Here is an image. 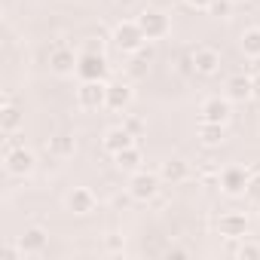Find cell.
I'll return each instance as SVG.
<instances>
[{"label": "cell", "mask_w": 260, "mask_h": 260, "mask_svg": "<svg viewBox=\"0 0 260 260\" xmlns=\"http://www.w3.org/2000/svg\"><path fill=\"white\" fill-rule=\"evenodd\" d=\"M110 40H113V46H116L122 55H132V52H138L141 46L150 43V40L144 37V31L138 28L135 19H119V22L113 25V31H110Z\"/></svg>", "instance_id": "1"}, {"label": "cell", "mask_w": 260, "mask_h": 260, "mask_svg": "<svg viewBox=\"0 0 260 260\" xmlns=\"http://www.w3.org/2000/svg\"><path fill=\"white\" fill-rule=\"evenodd\" d=\"M162 190V178L159 172H147V169H138L128 175V196L135 202H153Z\"/></svg>", "instance_id": "2"}, {"label": "cell", "mask_w": 260, "mask_h": 260, "mask_svg": "<svg viewBox=\"0 0 260 260\" xmlns=\"http://www.w3.org/2000/svg\"><path fill=\"white\" fill-rule=\"evenodd\" d=\"M135 22H138V28L144 31V37L153 43V40H166L169 34H172V19L162 13V10H156V7H147V10H141L138 16H135Z\"/></svg>", "instance_id": "3"}, {"label": "cell", "mask_w": 260, "mask_h": 260, "mask_svg": "<svg viewBox=\"0 0 260 260\" xmlns=\"http://www.w3.org/2000/svg\"><path fill=\"white\" fill-rule=\"evenodd\" d=\"M4 169H7L13 178H31L34 169H37V156H34V150H28L25 144L7 147V153H4Z\"/></svg>", "instance_id": "4"}, {"label": "cell", "mask_w": 260, "mask_h": 260, "mask_svg": "<svg viewBox=\"0 0 260 260\" xmlns=\"http://www.w3.org/2000/svg\"><path fill=\"white\" fill-rule=\"evenodd\" d=\"M77 104L83 110H101L107 104V80H80Z\"/></svg>", "instance_id": "5"}, {"label": "cell", "mask_w": 260, "mask_h": 260, "mask_svg": "<svg viewBox=\"0 0 260 260\" xmlns=\"http://www.w3.org/2000/svg\"><path fill=\"white\" fill-rule=\"evenodd\" d=\"M107 74H110V64H107L104 52H95V49L80 52V58H77V77L80 80H107Z\"/></svg>", "instance_id": "6"}, {"label": "cell", "mask_w": 260, "mask_h": 260, "mask_svg": "<svg viewBox=\"0 0 260 260\" xmlns=\"http://www.w3.org/2000/svg\"><path fill=\"white\" fill-rule=\"evenodd\" d=\"M248 178H251V172H248L245 166H226V169H220L217 187H220V193H223V196H230V199H239V196H245Z\"/></svg>", "instance_id": "7"}, {"label": "cell", "mask_w": 260, "mask_h": 260, "mask_svg": "<svg viewBox=\"0 0 260 260\" xmlns=\"http://www.w3.org/2000/svg\"><path fill=\"white\" fill-rule=\"evenodd\" d=\"M248 214L245 211H223L217 220H214V230L223 236V239H245L248 236Z\"/></svg>", "instance_id": "8"}, {"label": "cell", "mask_w": 260, "mask_h": 260, "mask_svg": "<svg viewBox=\"0 0 260 260\" xmlns=\"http://www.w3.org/2000/svg\"><path fill=\"white\" fill-rule=\"evenodd\" d=\"M64 208H68L71 214H77V217H86V214H92V211L98 208V196H95L89 187H74V190H68V196H64Z\"/></svg>", "instance_id": "9"}, {"label": "cell", "mask_w": 260, "mask_h": 260, "mask_svg": "<svg viewBox=\"0 0 260 260\" xmlns=\"http://www.w3.org/2000/svg\"><path fill=\"white\" fill-rule=\"evenodd\" d=\"M77 58H80V55H77L71 46L58 43V46L49 49V71H52L55 77H71V74H77Z\"/></svg>", "instance_id": "10"}, {"label": "cell", "mask_w": 260, "mask_h": 260, "mask_svg": "<svg viewBox=\"0 0 260 260\" xmlns=\"http://www.w3.org/2000/svg\"><path fill=\"white\" fill-rule=\"evenodd\" d=\"M190 68L199 77H214L220 71V52L214 46H196L193 55H190Z\"/></svg>", "instance_id": "11"}, {"label": "cell", "mask_w": 260, "mask_h": 260, "mask_svg": "<svg viewBox=\"0 0 260 260\" xmlns=\"http://www.w3.org/2000/svg\"><path fill=\"white\" fill-rule=\"evenodd\" d=\"M223 95L233 104H248V101H254V80L248 74H233L223 83Z\"/></svg>", "instance_id": "12"}, {"label": "cell", "mask_w": 260, "mask_h": 260, "mask_svg": "<svg viewBox=\"0 0 260 260\" xmlns=\"http://www.w3.org/2000/svg\"><path fill=\"white\" fill-rule=\"evenodd\" d=\"M159 178H162V184H169V187H178V184H184V181H190V162L184 159V156H169V159H162L159 162Z\"/></svg>", "instance_id": "13"}, {"label": "cell", "mask_w": 260, "mask_h": 260, "mask_svg": "<svg viewBox=\"0 0 260 260\" xmlns=\"http://www.w3.org/2000/svg\"><path fill=\"white\" fill-rule=\"evenodd\" d=\"M16 242H19V248H22V257H40V254L46 251V245H49V233L34 223V226H25V233H22Z\"/></svg>", "instance_id": "14"}, {"label": "cell", "mask_w": 260, "mask_h": 260, "mask_svg": "<svg viewBox=\"0 0 260 260\" xmlns=\"http://www.w3.org/2000/svg\"><path fill=\"white\" fill-rule=\"evenodd\" d=\"M132 101H135V92H132V86H128V83H122V80L107 83V104H104V110L125 113Z\"/></svg>", "instance_id": "15"}, {"label": "cell", "mask_w": 260, "mask_h": 260, "mask_svg": "<svg viewBox=\"0 0 260 260\" xmlns=\"http://www.w3.org/2000/svg\"><path fill=\"white\" fill-rule=\"evenodd\" d=\"M230 104H233V101H230L226 95H223V98H220V95H211V98H205V101L199 104V119H202V122H223V125H226V122H230Z\"/></svg>", "instance_id": "16"}, {"label": "cell", "mask_w": 260, "mask_h": 260, "mask_svg": "<svg viewBox=\"0 0 260 260\" xmlns=\"http://www.w3.org/2000/svg\"><path fill=\"white\" fill-rule=\"evenodd\" d=\"M135 144V135L128 132V128L119 122V125H113V128H107L104 132V138H101V147H104V153H119V150H125V147H132Z\"/></svg>", "instance_id": "17"}, {"label": "cell", "mask_w": 260, "mask_h": 260, "mask_svg": "<svg viewBox=\"0 0 260 260\" xmlns=\"http://www.w3.org/2000/svg\"><path fill=\"white\" fill-rule=\"evenodd\" d=\"M113 166H116L119 172H125V175H132V172L144 169V153H141V147L132 144V147H125V150L113 153Z\"/></svg>", "instance_id": "18"}, {"label": "cell", "mask_w": 260, "mask_h": 260, "mask_svg": "<svg viewBox=\"0 0 260 260\" xmlns=\"http://www.w3.org/2000/svg\"><path fill=\"white\" fill-rule=\"evenodd\" d=\"M22 110L13 104V98L10 95H4V107H0V132L4 135H13V132H19V125H22Z\"/></svg>", "instance_id": "19"}, {"label": "cell", "mask_w": 260, "mask_h": 260, "mask_svg": "<svg viewBox=\"0 0 260 260\" xmlns=\"http://www.w3.org/2000/svg\"><path fill=\"white\" fill-rule=\"evenodd\" d=\"M196 135H199L202 147H220V144L226 141V125H223V122H202V119H199Z\"/></svg>", "instance_id": "20"}, {"label": "cell", "mask_w": 260, "mask_h": 260, "mask_svg": "<svg viewBox=\"0 0 260 260\" xmlns=\"http://www.w3.org/2000/svg\"><path fill=\"white\" fill-rule=\"evenodd\" d=\"M46 150H49V156H55V159H68V156H74V153H77V141H74V135L58 132V135H52V138H49Z\"/></svg>", "instance_id": "21"}, {"label": "cell", "mask_w": 260, "mask_h": 260, "mask_svg": "<svg viewBox=\"0 0 260 260\" xmlns=\"http://www.w3.org/2000/svg\"><path fill=\"white\" fill-rule=\"evenodd\" d=\"M239 49L245 52V58L260 61V25L257 28H245L239 37Z\"/></svg>", "instance_id": "22"}, {"label": "cell", "mask_w": 260, "mask_h": 260, "mask_svg": "<svg viewBox=\"0 0 260 260\" xmlns=\"http://www.w3.org/2000/svg\"><path fill=\"white\" fill-rule=\"evenodd\" d=\"M233 254L239 260H260V242H251V239H239V245L233 248Z\"/></svg>", "instance_id": "23"}, {"label": "cell", "mask_w": 260, "mask_h": 260, "mask_svg": "<svg viewBox=\"0 0 260 260\" xmlns=\"http://www.w3.org/2000/svg\"><path fill=\"white\" fill-rule=\"evenodd\" d=\"M104 251L107 254H122L125 251V236L122 233H107L104 236Z\"/></svg>", "instance_id": "24"}, {"label": "cell", "mask_w": 260, "mask_h": 260, "mask_svg": "<svg viewBox=\"0 0 260 260\" xmlns=\"http://www.w3.org/2000/svg\"><path fill=\"white\" fill-rule=\"evenodd\" d=\"M147 68H150V61L147 58H141V55H128V77H144L147 74Z\"/></svg>", "instance_id": "25"}, {"label": "cell", "mask_w": 260, "mask_h": 260, "mask_svg": "<svg viewBox=\"0 0 260 260\" xmlns=\"http://www.w3.org/2000/svg\"><path fill=\"white\" fill-rule=\"evenodd\" d=\"M122 125H125V128H128V132H132L135 138H141V135H144V128H147V122H144L141 116H135V113L122 116Z\"/></svg>", "instance_id": "26"}, {"label": "cell", "mask_w": 260, "mask_h": 260, "mask_svg": "<svg viewBox=\"0 0 260 260\" xmlns=\"http://www.w3.org/2000/svg\"><path fill=\"white\" fill-rule=\"evenodd\" d=\"M245 196H248L251 202H257V205H260V172H251L248 187H245Z\"/></svg>", "instance_id": "27"}, {"label": "cell", "mask_w": 260, "mask_h": 260, "mask_svg": "<svg viewBox=\"0 0 260 260\" xmlns=\"http://www.w3.org/2000/svg\"><path fill=\"white\" fill-rule=\"evenodd\" d=\"M230 7H233L230 0H214V7H211L208 13H214V16H223V19H226V16H230Z\"/></svg>", "instance_id": "28"}, {"label": "cell", "mask_w": 260, "mask_h": 260, "mask_svg": "<svg viewBox=\"0 0 260 260\" xmlns=\"http://www.w3.org/2000/svg\"><path fill=\"white\" fill-rule=\"evenodd\" d=\"M187 7H193V10H202V13H208V10L214 7V0H187Z\"/></svg>", "instance_id": "29"}, {"label": "cell", "mask_w": 260, "mask_h": 260, "mask_svg": "<svg viewBox=\"0 0 260 260\" xmlns=\"http://www.w3.org/2000/svg\"><path fill=\"white\" fill-rule=\"evenodd\" d=\"M187 254H190V251H187V248H178V245H169V248H166V257H187Z\"/></svg>", "instance_id": "30"}, {"label": "cell", "mask_w": 260, "mask_h": 260, "mask_svg": "<svg viewBox=\"0 0 260 260\" xmlns=\"http://www.w3.org/2000/svg\"><path fill=\"white\" fill-rule=\"evenodd\" d=\"M251 80H254V101H260V71H257Z\"/></svg>", "instance_id": "31"}, {"label": "cell", "mask_w": 260, "mask_h": 260, "mask_svg": "<svg viewBox=\"0 0 260 260\" xmlns=\"http://www.w3.org/2000/svg\"><path fill=\"white\" fill-rule=\"evenodd\" d=\"M116 7H122V10H128V7H135V0H113Z\"/></svg>", "instance_id": "32"}, {"label": "cell", "mask_w": 260, "mask_h": 260, "mask_svg": "<svg viewBox=\"0 0 260 260\" xmlns=\"http://www.w3.org/2000/svg\"><path fill=\"white\" fill-rule=\"evenodd\" d=\"M230 4H242V0H230Z\"/></svg>", "instance_id": "33"}]
</instances>
